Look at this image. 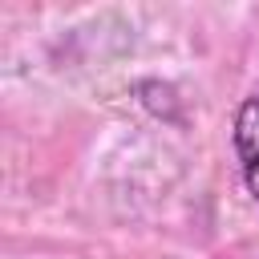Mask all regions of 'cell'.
<instances>
[{"label": "cell", "instance_id": "7a4b0ae2", "mask_svg": "<svg viewBox=\"0 0 259 259\" xmlns=\"http://www.w3.org/2000/svg\"><path fill=\"white\" fill-rule=\"evenodd\" d=\"M138 97H142V105H146L154 117L178 121V97H174L170 85H162V81H142V85H138Z\"/></svg>", "mask_w": 259, "mask_h": 259}, {"label": "cell", "instance_id": "6da1fadb", "mask_svg": "<svg viewBox=\"0 0 259 259\" xmlns=\"http://www.w3.org/2000/svg\"><path fill=\"white\" fill-rule=\"evenodd\" d=\"M231 146L243 170V182L251 190V198L259 202V93L247 97L235 109V125H231Z\"/></svg>", "mask_w": 259, "mask_h": 259}]
</instances>
